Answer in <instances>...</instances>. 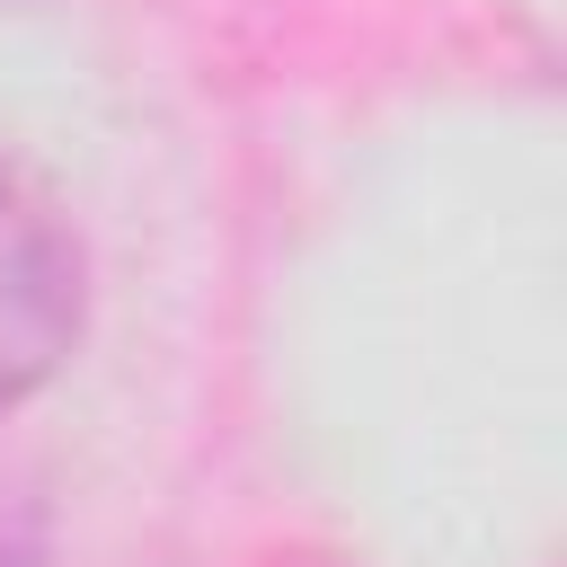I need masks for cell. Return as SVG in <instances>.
Instances as JSON below:
<instances>
[{
  "mask_svg": "<svg viewBox=\"0 0 567 567\" xmlns=\"http://www.w3.org/2000/svg\"><path fill=\"white\" fill-rule=\"evenodd\" d=\"M44 549H53L44 487H35L18 461H0V567H44Z\"/></svg>",
  "mask_w": 567,
  "mask_h": 567,
  "instance_id": "7a4b0ae2",
  "label": "cell"
},
{
  "mask_svg": "<svg viewBox=\"0 0 567 567\" xmlns=\"http://www.w3.org/2000/svg\"><path fill=\"white\" fill-rule=\"evenodd\" d=\"M89 328V248L71 213L0 159V416H18Z\"/></svg>",
  "mask_w": 567,
  "mask_h": 567,
  "instance_id": "6da1fadb",
  "label": "cell"
}]
</instances>
